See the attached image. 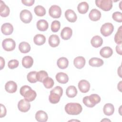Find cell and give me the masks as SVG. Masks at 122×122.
Wrapping results in <instances>:
<instances>
[{"label": "cell", "mask_w": 122, "mask_h": 122, "mask_svg": "<svg viewBox=\"0 0 122 122\" xmlns=\"http://www.w3.org/2000/svg\"><path fill=\"white\" fill-rule=\"evenodd\" d=\"M66 94L69 98H73L75 97L77 94V90L76 88L73 85H71L66 89Z\"/></svg>", "instance_id": "obj_32"}, {"label": "cell", "mask_w": 122, "mask_h": 122, "mask_svg": "<svg viewBox=\"0 0 122 122\" xmlns=\"http://www.w3.org/2000/svg\"><path fill=\"white\" fill-rule=\"evenodd\" d=\"M122 81H120V82L119 83V84H118V89L121 92H122V90H121V89H122Z\"/></svg>", "instance_id": "obj_46"}, {"label": "cell", "mask_w": 122, "mask_h": 122, "mask_svg": "<svg viewBox=\"0 0 122 122\" xmlns=\"http://www.w3.org/2000/svg\"><path fill=\"white\" fill-rule=\"evenodd\" d=\"M61 23L58 20H54L51 24V30L53 32H56L59 31L60 29Z\"/></svg>", "instance_id": "obj_38"}, {"label": "cell", "mask_w": 122, "mask_h": 122, "mask_svg": "<svg viewBox=\"0 0 122 122\" xmlns=\"http://www.w3.org/2000/svg\"><path fill=\"white\" fill-rule=\"evenodd\" d=\"M18 108L20 112H25L30 110V104L29 103V102L27 101L25 99H22L18 103Z\"/></svg>", "instance_id": "obj_10"}, {"label": "cell", "mask_w": 122, "mask_h": 122, "mask_svg": "<svg viewBox=\"0 0 122 122\" xmlns=\"http://www.w3.org/2000/svg\"><path fill=\"white\" fill-rule=\"evenodd\" d=\"M65 16L68 21L71 22H74L76 21L77 17L75 12L71 9H68L65 12Z\"/></svg>", "instance_id": "obj_14"}, {"label": "cell", "mask_w": 122, "mask_h": 122, "mask_svg": "<svg viewBox=\"0 0 122 122\" xmlns=\"http://www.w3.org/2000/svg\"><path fill=\"white\" fill-rule=\"evenodd\" d=\"M72 34V30L70 27H66L62 29L61 32V36L63 40H67L71 38Z\"/></svg>", "instance_id": "obj_15"}, {"label": "cell", "mask_w": 122, "mask_h": 122, "mask_svg": "<svg viewBox=\"0 0 122 122\" xmlns=\"http://www.w3.org/2000/svg\"><path fill=\"white\" fill-rule=\"evenodd\" d=\"M19 61L17 60L14 59V60H11L8 62V66L10 69H14L18 67V66H19Z\"/></svg>", "instance_id": "obj_40"}, {"label": "cell", "mask_w": 122, "mask_h": 122, "mask_svg": "<svg viewBox=\"0 0 122 122\" xmlns=\"http://www.w3.org/2000/svg\"><path fill=\"white\" fill-rule=\"evenodd\" d=\"M113 53L112 49L108 46L102 48L100 51V54L101 56L104 58H108L110 57Z\"/></svg>", "instance_id": "obj_19"}, {"label": "cell", "mask_w": 122, "mask_h": 122, "mask_svg": "<svg viewBox=\"0 0 122 122\" xmlns=\"http://www.w3.org/2000/svg\"><path fill=\"white\" fill-rule=\"evenodd\" d=\"M101 101L100 97L97 94H92L90 96H85L83 98V103L88 107H93Z\"/></svg>", "instance_id": "obj_4"}, {"label": "cell", "mask_w": 122, "mask_h": 122, "mask_svg": "<svg viewBox=\"0 0 122 122\" xmlns=\"http://www.w3.org/2000/svg\"><path fill=\"white\" fill-rule=\"evenodd\" d=\"M0 15L2 17H7L10 12V9L8 6H7L5 3L0 0Z\"/></svg>", "instance_id": "obj_20"}, {"label": "cell", "mask_w": 122, "mask_h": 122, "mask_svg": "<svg viewBox=\"0 0 122 122\" xmlns=\"http://www.w3.org/2000/svg\"><path fill=\"white\" fill-rule=\"evenodd\" d=\"M118 74L119 76L122 78V70H121V66H120L118 69Z\"/></svg>", "instance_id": "obj_45"}, {"label": "cell", "mask_w": 122, "mask_h": 122, "mask_svg": "<svg viewBox=\"0 0 122 122\" xmlns=\"http://www.w3.org/2000/svg\"><path fill=\"white\" fill-rule=\"evenodd\" d=\"M33 41L37 45H41L45 42L46 38L42 34H36L33 38Z\"/></svg>", "instance_id": "obj_29"}, {"label": "cell", "mask_w": 122, "mask_h": 122, "mask_svg": "<svg viewBox=\"0 0 122 122\" xmlns=\"http://www.w3.org/2000/svg\"><path fill=\"white\" fill-rule=\"evenodd\" d=\"M2 33L5 35H10L13 31V27L11 24L10 23H5L1 27Z\"/></svg>", "instance_id": "obj_12"}, {"label": "cell", "mask_w": 122, "mask_h": 122, "mask_svg": "<svg viewBox=\"0 0 122 122\" xmlns=\"http://www.w3.org/2000/svg\"><path fill=\"white\" fill-rule=\"evenodd\" d=\"M112 18L114 20L118 22H122V13L119 11H116L113 13Z\"/></svg>", "instance_id": "obj_39"}, {"label": "cell", "mask_w": 122, "mask_h": 122, "mask_svg": "<svg viewBox=\"0 0 122 122\" xmlns=\"http://www.w3.org/2000/svg\"><path fill=\"white\" fill-rule=\"evenodd\" d=\"M85 59L82 56H78L76 57L73 61L74 66L79 69H82L85 64Z\"/></svg>", "instance_id": "obj_17"}, {"label": "cell", "mask_w": 122, "mask_h": 122, "mask_svg": "<svg viewBox=\"0 0 122 122\" xmlns=\"http://www.w3.org/2000/svg\"><path fill=\"white\" fill-rule=\"evenodd\" d=\"M5 66V61L4 59L0 57V70H2Z\"/></svg>", "instance_id": "obj_44"}, {"label": "cell", "mask_w": 122, "mask_h": 122, "mask_svg": "<svg viewBox=\"0 0 122 122\" xmlns=\"http://www.w3.org/2000/svg\"><path fill=\"white\" fill-rule=\"evenodd\" d=\"M78 12L81 14L86 13L89 10V5L87 2L83 1L80 3L77 6Z\"/></svg>", "instance_id": "obj_30"}, {"label": "cell", "mask_w": 122, "mask_h": 122, "mask_svg": "<svg viewBox=\"0 0 122 122\" xmlns=\"http://www.w3.org/2000/svg\"><path fill=\"white\" fill-rule=\"evenodd\" d=\"M5 90L9 93H14L17 89V85L14 81H10L6 82L5 85Z\"/></svg>", "instance_id": "obj_13"}, {"label": "cell", "mask_w": 122, "mask_h": 122, "mask_svg": "<svg viewBox=\"0 0 122 122\" xmlns=\"http://www.w3.org/2000/svg\"><path fill=\"white\" fill-rule=\"evenodd\" d=\"M58 67L61 69H64L68 67L69 65L68 60L65 57L60 58L57 61Z\"/></svg>", "instance_id": "obj_28"}, {"label": "cell", "mask_w": 122, "mask_h": 122, "mask_svg": "<svg viewBox=\"0 0 122 122\" xmlns=\"http://www.w3.org/2000/svg\"><path fill=\"white\" fill-rule=\"evenodd\" d=\"M34 11L36 15L40 17L43 16L46 14V10L45 8L41 5L36 6L34 9Z\"/></svg>", "instance_id": "obj_33"}, {"label": "cell", "mask_w": 122, "mask_h": 122, "mask_svg": "<svg viewBox=\"0 0 122 122\" xmlns=\"http://www.w3.org/2000/svg\"><path fill=\"white\" fill-rule=\"evenodd\" d=\"M35 2L34 0H22L21 2L25 5L27 6H30L33 5Z\"/></svg>", "instance_id": "obj_42"}, {"label": "cell", "mask_w": 122, "mask_h": 122, "mask_svg": "<svg viewBox=\"0 0 122 122\" xmlns=\"http://www.w3.org/2000/svg\"><path fill=\"white\" fill-rule=\"evenodd\" d=\"M48 77L47 72L45 71H40L37 73V79L38 81L42 82L45 79Z\"/></svg>", "instance_id": "obj_36"}, {"label": "cell", "mask_w": 122, "mask_h": 122, "mask_svg": "<svg viewBox=\"0 0 122 122\" xmlns=\"http://www.w3.org/2000/svg\"><path fill=\"white\" fill-rule=\"evenodd\" d=\"M2 46L5 51H10L14 50L16 47V43L13 39L7 38L2 41Z\"/></svg>", "instance_id": "obj_7"}, {"label": "cell", "mask_w": 122, "mask_h": 122, "mask_svg": "<svg viewBox=\"0 0 122 122\" xmlns=\"http://www.w3.org/2000/svg\"><path fill=\"white\" fill-rule=\"evenodd\" d=\"M0 117L2 118L4 116H5L7 112L6 109L4 105H3L2 104H0Z\"/></svg>", "instance_id": "obj_41"}, {"label": "cell", "mask_w": 122, "mask_h": 122, "mask_svg": "<svg viewBox=\"0 0 122 122\" xmlns=\"http://www.w3.org/2000/svg\"><path fill=\"white\" fill-rule=\"evenodd\" d=\"M19 49L21 52L23 53H26L30 51V46L28 42L23 41L19 44Z\"/></svg>", "instance_id": "obj_31"}, {"label": "cell", "mask_w": 122, "mask_h": 122, "mask_svg": "<svg viewBox=\"0 0 122 122\" xmlns=\"http://www.w3.org/2000/svg\"><path fill=\"white\" fill-rule=\"evenodd\" d=\"M21 20L24 23H30L32 19V15L30 11L27 10H23L21 11L20 14Z\"/></svg>", "instance_id": "obj_8"}, {"label": "cell", "mask_w": 122, "mask_h": 122, "mask_svg": "<svg viewBox=\"0 0 122 122\" xmlns=\"http://www.w3.org/2000/svg\"><path fill=\"white\" fill-rule=\"evenodd\" d=\"M78 88L82 93H86L89 92L90 88V84L85 80H81L78 83Z\"/></svg>", "instance_id": "obj_11"}, {"label": "cell", "mask_w": 122, "mask_h": 122, "mask_svg": "<svg viewBox=\"0 0 122 122\" xmlns=\"http://www.w3.org/2000/svg\"><path fill=\"white\" fill-rule=\"evenodd\" d=\"M35 119L38 122H45L48 120V116L46 112L42 110H40L36 112Z\"/></svg>", "instance_id": "obj_16"}, {"label": "cell", "mask_w": 122, "mask_h": 122, "mask_svg": "<svg viewBox=\"0 0 122 122\" xmlns=\"http://www.w3.org/2000/svg\"><path fill=\"white\" fill-rule=\"evenodd\" d=\"M82 110L81 105L76 102L68 103L65 106V112L70 115H78L81 112Z\"/></svg>", "instance_id": "obj_3"}, {"label": "cell", "mask_w": 122, "mask_h": 122, "mask_svg": "<svg viewBox=\"0 0 122 122\" xmlns=\"http://www.w3.org/2000/svg\"><path fill=\"white\" fill-rule=\"evenodd\" d=\"M114 30V27L112 24L110 22L105 23L103 24L101 28V34L107 37L110 36L113 32Z\"/></svg>", "instance_id": "obj_6"}, {"label": "cell", "mask_w": 122, "mask_h": 122, "mask_svg": "<svg viewBox=\"0 0 122 122\" xmlns=\"http://www.w3.org/2000/svg\"><path fill=\"white\" fill-rule=\"evenodd\" d=\"M89 17L92 21H96L99 20L101 17V13L99 10L96 9H93L90 12Z\"/></svg>", "instance_id": "obj_18"}, {"label": "cell", "mask_w": 122, "mask_h": 122, "mask_svg": "<svg viewBox=\"0 0 122 122\" xmlns=\"http://www.w3.org/2000/svg\"><path fill=\"white\" fill-rule=\"evenodd\" d=\"M89 64L92 67H100L103 64V61L102 59L98 58H92L89 61Z\"/></svg>", "instance_id": "obj_27"}, {"label": "cell", "mask_w": 122, "mask_h": 122, "mask_svg": "<svg viewBox=\"0 0 122 122\" xmlns=\"http://www.w3.org/2000/svg\"><path fill=\"white\" fill-rule=\"evenodd\" d=\"M49 14L53 18H59L61 14V8L57 5H52L49 9Z\"/></svg>", "instance_id": "obj_9"}, {"label": "cell", "mask_w": 122, "mask_h": 122, "mask_svg": "<svg viewBox=\"0 0 122 122\" xmlns=\"http://www.w3.org/2000/svg\"><path fill=\"white\" fill-rule=\"evenodd\" d=\"M62 93V88L59 86H56L50 92V94L49 96L50 102L52 104L57 103L60 101Z\"/></svg>", "instance_id": "obj_2"}, {"label": "cell", "mask_w": 122, "mask_h": 122, "mask_svg": "<svg viewBox=\"0 0 122 122\" xmlns=\"http://www.w3.org/2000/svg\"><path fill=\"white\" fill-rule=\"evenodd\" d=\"M37 28L40 31H46L49 27L48 22L45 20H38L36 24Z\"/></svg>", "instance_id": "obj_25"}, {"label": "cell", "mask_w": 122, "mask_h": 122, "mask_svg": "<svg viewBox=\"0 0 122 122\" xmlns=\"http://www.w3.org/2000/svg\"><path fill=\"white\" fill-rule=\"evenodd\" d=\"M49 44L52 47H57L60 42V38L57 35H51L49 38Z\"/></svg>", "instance_id": "obj_23"}, {"label": "cell", "mask_w": 122, "mask_h": 122, "mask_svg": "<svg viewBox=\"0 0 122 122\" xmlns=\"http://www.w3.org/2000/svg\"><path fill=\"white\" fill-rule=\"evenodd\" d=\"M20 92L21 95L23 96L24 99L29 102L34 100L37 96L36 92L28 85L22 86L20 89Z\"/></svg>", "instance_id": "obj_1"}, {"label": "cell", "mask_w": 122, "mask_h": 122, "mask_svg": "<svg viewBox=\"0 0 122 122\" xmlns=\"http://www.w3.org/2000/svg\"><path fill=\"white\" fill-rule=\"evenodd\" d=\"M37 73L36 71H30L27 74V80L30 83H35L38 80L37 79Z\"/></svg>", "instance_id": "obj_34"}, {"label": "cell", "mask_w": 122, "mask_h": 122, "mask_svg": "<svg viewBox=\"0 0 122 122\" xmlns=\"http://www.w3.org/2000/svg\"><path fill=\"white\" fill-rule=\"evenodd\" d=\"M122 26H120L118 29L117 32L116 33L114 36V41L117 44H122Z\"/></svg>", "instance_id": "obj_35"}, {"label": "cell", "mask_w": 122, "mask_h": 122, "mask_svg": "<svg viewBox=\"0 0 122 122\" xmlns=\"http://www.w3.org/2000/svg\"><path fill=\"white\" fill-rule=\"evenodd\" d=\"M43 84L44 87L47 89H50L54 85L53 80L50 77H47L43 81Z\"/></svg>", "instance_id": "obj_37"}, {"label": "cell", "mask_w": 122, "mask_h": 122, "mask_svg": "<svg viewBox=\"0 0 122 122\" xmlns=\"http://www.w3.org/2000/svg\"><path fill=\"white\" fill-rule=\"evenodd\" d=\"M103 43V40L101 37L98 35L93 36L91 40L92 45L95 48H98L102 46Z\"/></svg>", "instance_id": "obj_22"}, {"label": "cell", "mask_w": 122, "mask_h": 122, "mask_svg": "<svg viewBox=\"0 0 122 122\" xmlns=\"http://www.w3.org/2000/svg\"><path fill=\"white\" fill-rule=\"evenodd\" d=\"M116 51L117 53L120 55L122 54V44H118L116 47Z\"/></svg>", "instance_id": "obj_43"}, {"label": "cell", "mask_w": 122, "mask_h": 122, "mask_svg": "<svg viewBox=\"0 0 122 122\" xmlns=\"http://www.w3.org/2000/svg\"><path fill=\"white\" fill-rule=\"evenodd\" d=\"M95 4L97 7L104 11H109L112 7V0H97Z\"/></svg>", "instance_id": "obj_5"}, {"label": "cell", "mask_w": 122, "mask_h": 122, "mask_svg": "<svg viewBox=\"0 0 122 122\" xmlns=\"http://www.w3.org/2000/svg\"><path fill=\"white\" fill-rule=\"evenodd\" d=\"M102 122H104V121H111V120H109V119H103V120H102V121H101Z\"/></svg>", "instance_id": "obj_47"}, {"label": "cell", "mask_w": 122, "mask_h": 122, "mask_svg": "<svg viewBox=\"0 0 122 122\" xmlns=\"http://www.w3.org/2000/svg\"><path fill=\"white\" fill-rule=\"evenodd\" d=\"M56 79L59 83L65 84L68 82L69 81V77L67 74L60 72L56 75Z\"/></svg>", "instance_id": "obj_21"}, {"label": "cell", "mask_w": 122, "mask_h": 122, "mask_svg": "<svg viewBox=\"0 0 122 122\" xmlns=\"http://www.w3.org/2000/svg\"><path fill=\"white\" fill-rule=\"evenodd\" d=\"M103 111L105 115L107 116L112 115L114 112V106L111 103H106L103 106Z\"/></svg>", "instance_id": "obj_26"}, {"label": "cell", "mask_w": 122, "mask_h": 122, "mask_svg": "<svg viewBox=\"0 0 122 122\" xmlns=\"http://www.w3.org/2000/svg\"><path fill=\"white\" fill-rule=\"evenodd\" d=\"M33 63V59L30 56H26L22 60V65L24 68H30L32 66Z\"/></svg>", "instance_id": "obj_24"}]
</instances>
